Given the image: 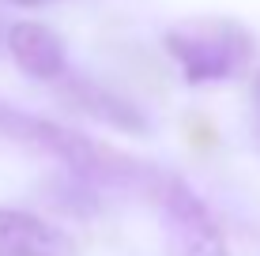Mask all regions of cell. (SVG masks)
I'll use <instances>...</instances> for the list:
<instances>
[{
    "label": "cell",
    "instance_id": "cell-1",
    "mask_svg": "<svg viewBox=\"0 0 260 256\" xmlns=\"http://www.w3.org/2000/svg\"><path fill=\"white\" fill-rule=\"evenodd\" d=\"M166 53L189 83H222L249 68L253 34L238 19H185L166 34Z\"/></svg>",
    "mask_w": 260,
    "mask_h": 256
},
{
    "label": "cell",
    "instance_id": "cell-2",
    "mask_svg": "<svg viewBox=\"0 0 260 256\" xmlns=\"http://www.w3.org/2000/svg\"><path fill=\"white\" fill-rule=\"evenodd\" d=\"M155 196L162 207L166 256H230V245L222 237V226L215 223L211 207L177 173H162Z\"/></svg>",
    "mask_w": 260,
    "mask_h": 256
},
{
    "label": "cell",
    "instance_id": "cell-3",
    "mask_svg": "<svg viewBox=\"0 0 260 256\" xmlns=\"http://www.w3.org/2000/svg\"><path fill=\"white\" fill-rule=\"evenodd\" d=\"M68 234L19 207H0V256H72Z\"/></svg>",
    "mask_w": 260,
    "mask_h": 256
},
{
    "label": "cell",
    "instance_id": "cell-4",
    "mask_svg": "<svg viewBox=\"0 0 260 256\" xmlns=\"http://www.w3.org/2000/svg\"><path fill=\"white\" fill-rule=\"evenodd\" d=\"M8 53L34 79H64V42L46 23H15L8 30Z\"/></svg>",
    "mask_w": 260,
    "mask_h": 256
},
{
    "label": "cell",
    "instance_id": "cell-5",
    "mask_svg": "<svg viewBox=\"0 0 260 256\" xmlns=\"http://www.w3.org/2000/svg\"><path fill=\"white\" fill-rule=\"evenodd\" d=\"M68 94H72V102H76L79 109H87L91 117L106 121V125L124 128V132H143L140 113L132 109L128 102H121V98H113V94H106L102 87H94V83H76V79H68Z\"/></svg>",
    "mask_w": 260,
    "mask_h": 256
},
{
    "label": "cell",
    "instance_id": "cell-6",
    "mask_svg": "<svg viewBox=\"0 0 260 256\" xmlns=\"http://www.w3.org/2000/svg\"><path fill=\"white\" fill-rule=\"evenodd\" d=\"M253 109H256V128H260V76L253 79Z\"/></svg>",
    "mask_w": 260,
    "mask_h": 256
},
{
    "label": "cell",
    "instance_id": "cell-7",
    "mask_svg": "<svg viewBox=\"0 0 260 256\" xmlns=\"http://www.w3.org/2000/svg\"><path fill=\"white\" fill-rule=\"evenodd\" d=\"M8 4H15V8H42V4H49V0H8Z\"/></svg>",
    "mask_w": 260,
    "mask_h": 256
}]
</instances>
